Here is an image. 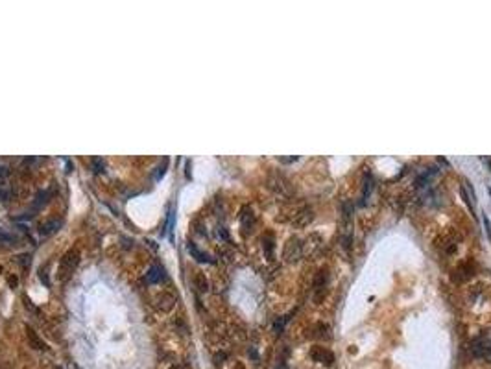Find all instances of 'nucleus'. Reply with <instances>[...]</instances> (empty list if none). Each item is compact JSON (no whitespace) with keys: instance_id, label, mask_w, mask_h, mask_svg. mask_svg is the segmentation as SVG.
<instances>
[{"instance_id":"nucleus-19","label":"nucleus","mask_w":491,"mask_h":369,"mask_svg":"<svg viewBox=\"0 0 491 369\" xmlns=\"http://www.w3.org/2000/svg\"><path fill=\"white\" fill-rule=\"evenodd\" d=\"M6 200H8V192L0 188V201H6Z\"/></svg>"},{"instance_id":"nucleus-4","label":"nucleus","mask_w":491,"mask_h":369,"mask_svg":"<svg viewBox=\"0 0 491 369\" xmlns=\"http://www.w3.org/2000/svg\"><path fill=\"white\" fill-rule=\"evenodd\" d=\"M327 285H329V273H327V269L323 268V269H320L318 273H316V277H314V297H316V301H320L323 297V293H325V290H327Z\"/></svg>"},{"instance_id":"nucleus-2","label":"nucleus","mask_w":491,"mask_h":369,"mask_svg":"<svg viewBox=\"0 0 491 369\" xmlns=\"http://www.w3.org/2000/svg\"><path fill=\"white\" fill-rule=\"evenodd\" d=\"M471 351H473V354L478 356V358L491 360V331L484 332V334H480L476 340H473Z\"/></svg>"},{"instance_id":"nucleus-20","label":"nucleus","mask_w":491,"mask_h":369,"mask_svg":"<svg viewBox=\"0 0 491 369\" xmlns=\"http://www.w3.org/2000/svg\"><path fill=\"white\" fill-rule=\"evenodd\" d=\"M488 192H490V196H491V188H490V190H488Z\"/></svg>"},{"instance_id":"nucleus-11","label":"nucleus","mask_w":491,"mask_h":369,"mask_svg":"<svg viewBox=\"0 0 491 369\" xmlns=\"http://www.w3.org/2000/svg\"><path fill=\"white\" fill-rule=\"evenodd\" d=\"M436 170H437L436 166H432V168H427L425 172H421V174L417 176V179H415V184H417V186H425L430 177L436 174Z\"/></svg>"},{"instance_id":"nucleus-6","label":"nucleus","mask_w":491,"mask_h":369,"mask_svg":"<svg viewBox=\"0 0 491 369\" xmlns=\"http://www.w3.org/2000/svg\"><path fill=\"white\" fill-rule=\"evenodd\" d=\"M240 225H242V229L244 233H249V231L253 229L255 225V214L253 211L249 207H244L242 209V212H240Z\"/></svg>"},{"instance_id":"nucleus-13","label":"nucleus","mask_w":491,"mask_h":369,"mask_svg":"<svg viewBox=\"0 0 491 369\" xmlns=\"http://www.w3.org/2000/svg\"><path fill=\"white\" fill-rule=\"evenodd\" d=\"M194 283H196V288H198L200 292H207L209 283H207V279H205V275H203V273H198V275H196V279H194Z\"/></svg>"},{"instance_id":"nucleus-8","label":"nucleus","mask_w":491,"mask_h":369,"mask_svg":"<svg viewBox=\"0 0 491 369\" xmlns=\"http://www.w3.org/2000/svg\"><path fill=\"white\" fill-rule=\"evenodd\" d=\"M371 190H373V179L369 176L368 172L364 174V183H362V198H360V205H366L371 196Z\"/></svg>"},{"instance_id":"nucleus-12","label":"nucleus","mask_w":491,"mask_h":369,"mask_svg":"<svg viewBox=\"0 0 491 369\" xmlns=\"http://www.w3.org/2000/svg\"><path fill=\"white\" fill-rule=\"evenodd\" d=\"M187 249H189V251L192 253V257H196V259H198L200 262H211V257H209L207 253H201L200 249L194 246V244H189V246H187Z\"/></svg>"},{"instance_id":"nucleus-16","label":"nucleus","mask_w":491,"mask_h":369,"mask_svg":"<svg viewBox=\"0 0 491 369\" xmlns=\"http://www.w3.org/2000/svg\"><path fill=\"white\" fill-rule=\"evenodd\" d=\"M21 264H23V268H30V255H21Z\"/></svg>"},{"instance_id":"nucleus-10","label":"nucleus","mask_w":491,"mask_h":369,"mask_svg":"<svg viewBox=\"0 0 491 369\" xmlns=\"http://www.w3.org/2000/svg\"><path fill=\"white\" fill-rule=\"evenodd\" d=\"M163 279H164V271H163L161 266H152L150 271L146 273V281L150 285H157V283H161Z\"/></svg>"},{"instance_id":"nucleus-18","label":"nucleus","mask_w":491,"mask_h":369,"mask_svg":"<svg viewBox=\"0 0 491 369\" xmlns=\"http://www.w3.org/2000/svg\"><path fill=\"white\" fill-rule=\"evenodd\" d=\"M484 223H486V229H488V237L491 238V225H490V220L484 216Z\"/></svg>"},{"instance_id":"nucleus-7","label":"nucleus","mask_w":491,"mask_h":369,"mask_svg":"<svg viewBox=\"0 0 491 369\" xmlns=\"http://www.w3.org/2000/svg\"><path fill=\"white\" fill-rule=\"evenodd\" d=\"M312 358H314L316 362H322V364H325V366H332V362H334V354L332 353H329L327 349H320V347H316V349H312Z\"/></svg>"},{"instance_id":"nucleus-5","label":"nucleus","mask_w":491,"mask_h":369,"mask_svg":"<svg viewBox=\"0 0 491 369\" xmlns=\"http://www.w3.org/2000/svg\"><path fill=\"white\" fill-rule=\"evenodd\" d=\"M26 338L30 342V345L33 347V349H37V351H46V349H48V345L45 343V340L41 338L31 327H26Z\"/></svg>"},{"instance_id":"nucleus-3","label":"nucleus","mask_w":491,"mask_h":369,"mask_svg":"<svg viewBox=\"0 0 491 369\" xmlns=\"http://www.w3.org/2000/svg\"><path fill=\"white\" fill-rule=\"evenodd\" d=\"M283 257L284 261L288 262H296L301 257V240L300 237H292L286 244H284L283 249Z\"/></svg>"},{"instance_id":"nucleus-9","label":"nucleus","mask_w":491,"mask_h":369,"mask_svg":"<svg viewBox=\"0 0 491 369\" xmlns=\"http://www.w3.org/2000/svg\"><path fill=\"white\" fill-rule=\"evenodd\" d=\"M59 225H61L59 220H46V222H43L39 225V233L43 237H50L52 233H55V231L59 229Z\"/></svg>"},{"instance_id":"nucleus-15","label":"nucleus","mask_w":491,"mask_h":369,"mask_svg":"<svg viewBox=\"0 0 491 369\" xmlns=\"http://www.w3.org/2000/svg\"><path fill=\"white\" fill-rule=\"evenodd\" d=\"M8 176H9L8 166H6V164H0V184H2L4 181H6V179H8Z\"/></svg>"},{"instance_id":"nucleus-17","label":"nucleus","mask_w":491,"mask_h":369,"mask_svg":"<svg viewBox=\"0 0 491 369\" xmlns=\"http://www.w3.org/2000/svg\"><path fill=\"white\" fill-rule=\"evenodd\" d=\"M166 166H168V159L164 157V159H163V166H159V172H157V179H159V177H163V174H164V168H166Z\"/></svg>"},{"instance_id":"nucleus-14","label":"nucleus","mask_w":491,"mask_h":369,"mask_svg":"<svg viewBox=\"0 0 491 369\" xmlns=\"http://www.w3.org/2000/svg\"><path fill=\"white\" fill-rule=\"evenodd\" d=\"M39 279H41V281H43L46 286L50 285V281H48V268H46V266H45V268L39 269Z\"/></svg>"},{"instance_id":"nucleus-21","label":"nucleus","mask_w":491,"mask_h":369,"mask_svg":"<svg viewBox=\"0 0 491 369\" xmlns=\"http://www.w3.org/2000/svg\"><path fill=\"white\" fill-rule=\"evenodd\" d=\"M490 168H491V161H490Z\"/></svg>"},{"instance_id":"nucleus-1","label":"nucleus","mask_w":491,"mask_h":369,"mask_svg":"<svg viewBox=\"0 0 491 369\" xmlns=\"http://www.w3.org/2000/svg\"><path fill=\"white\" fill-rule=\"evenodd\" d=\"M80 259H82V255H80V249L76 247H72L69 249L67 253L63 255L61 259H59V268H57V279L65 283L69 277H72V273L76 271L78 264H80Z\"/></svg>"}]
</instances>
